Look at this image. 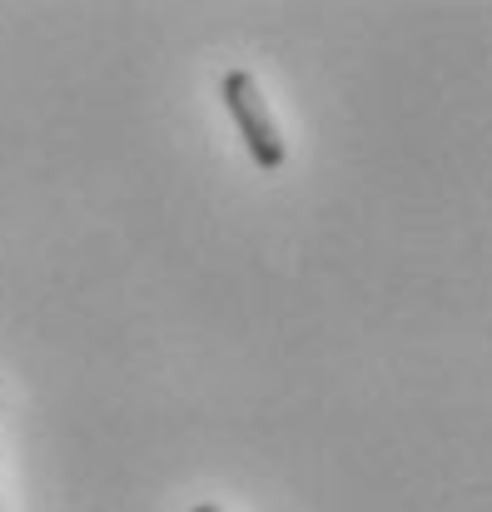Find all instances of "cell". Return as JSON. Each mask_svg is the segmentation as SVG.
<instances>
[{"label": "cell", "instance_id": "obj_2", "mask_svg": "<svg viewBox=\"0 0 492 512\" xmlns=\"http://www.w3.org/2000/svg\"><path fill=\"white\" fill-rule=\"evenodd\" d=\"M189 512H219V508H209V503H199V508H189Z\"/></svg>", "mask_w": 492, "mask_h": 512}, {"label": "cell", "instance_id": "obj_1", "mask_svg": "<svg viewBox=\"0 0 492 512\" xmlns=\"http://www.w3.org/2000/svg\"><path fill=\"white\" fill-rule=\"evenodd\" d=\"M219 95H224V110L234 115V125H239V135H244V145H249V160L264 174L284 170L289 145H284V135H279V125H274V115H269V105H264L254 75H249V70H224Z\"/></svg>", "mask_w": 492, "mask_h": 512}]
</instances>
